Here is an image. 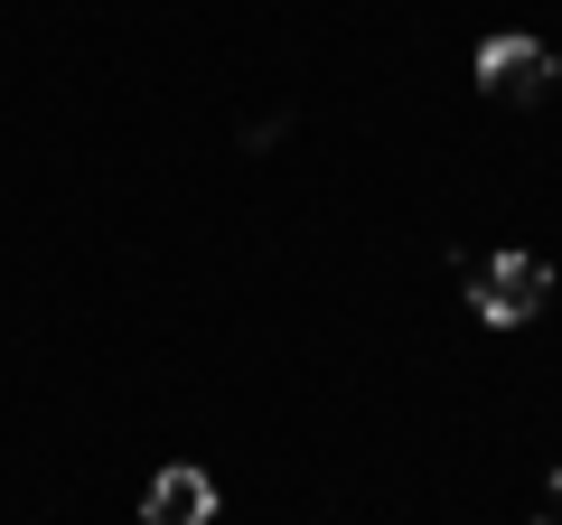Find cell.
<instances>
[{"instance_id":"6da1fadb","label":"cell","mask_w":562,"mask_h":525,"mask_svg":"<svg viewBox=\"0 0 562 525\" xmlns=\"http://www.w3.org/2000/svg\"><path fill=\"white\" fill-rule=\"evenodd\" d=\"M543 301H553V262L543 254H487L479 272H469V310H479L487 328H525Z\"/></svg>"},{"instance_id":"7a4b0ae2","label":"cell","mask_w":562,"mask_h":525,"mask_svg":"<svg viewBox=\"0 0 562 525\" xmlns=\"http://www.w3.org/2000/svg\"><path fill=\"white\" fill-rule=\"evenodd\" d=\"M553 76H562V66H553V47H543V38H525V29H506V38H487V47H479V85H487L497 103H535Z\"/></svg>"},{"instance_id":"3957f363","label":"cell","mask_w":562,"mask_h":525,"mask_svg":"<svg viewBox=\"0 0 562 525\" xmlns=\"http://www.w3.org/2000/svg\"><path fill=\"white\" fill-rule=\"evenodd\" d=\"M216 516V479H206V469H160V479L140 488V525H206Z\"/></svg>"},{"instance_id":"277c9868","label":"cell","mask_w":562,"mask_h":525,"mask_svg":"<svg viewBox=\"0 0 562 525\" xmlns=\"http://www.w3.org/2000/svg\"><path fill=\"white\" fill-rule=\"evenodd\" d=\"M553 506H562V469H553Z\"/></svg>"},{"instance_id":"5b68a950","label":"cell","mask_w":562,"mask_h":525,"mask_svg":"<svg viewBox=\"0 0 562 525\" xmlns=\"http://www.w3.org/2000/svg\"><path fill=\"white\" fill-rule=\"evenodd\" d=\"M543 525H562V506H553V516H543Z\"/></svg>"}]
</instances>
